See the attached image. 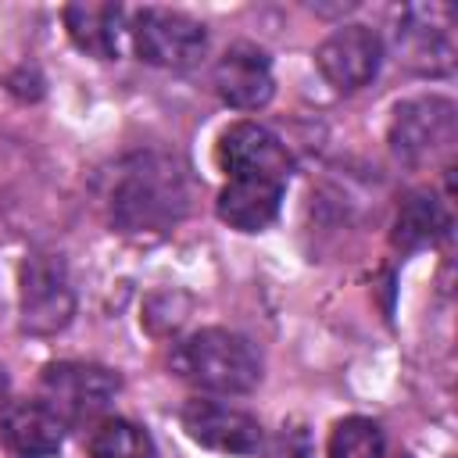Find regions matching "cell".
<instances>
[{
	"instance_id": "cell-9",
	"label": "cell",
	"mask_w": 458,
	"mask_h": 458,
	"mask_svg": "<svg viewBox=\"0 0 458 458\" xmlns=\"http://www.w3.org/2000/svg\"><path fill=\"white\" fill-rule=\"evenodd\" d=\"M179 422L193 444L218 454H254L261 447V422L215 397H190L179 408Z\"/></svg>"
},
{
	"instance_id": "cell-5",
	"label": "cell",
	"mask_w": 458,
	"mask_h": 458,
	"mask_svg": "<svg viewBox=\"0 0 458 458\" xmlns=\"http://www.w3.org/2000/svg\"><path fill=\"white\" fill-rule=\"evenodd\" d=\"M454 25H458V11L444 0L404 4L394 32L397 61L415 75H451L458 61Z\"/></svg>"
},
{
	"instance_id": "cell-16",
	"label": "cell",
	"mask_w": 458,
	"mask_h": 458,
	"mask_svg": "<svg viewBox=\"0 0 458 458\" xmlns=\"http://www.w3.org/2000/svg\"><path fill=\"white\" fill-rule=\"evenodd\" d=\"M89 458H157L150 433L129 419H100L86 444Z\"/></svg>"
},
{
	"instance_id": "cell-17",
	"label": "cell",
	"mask_w": 458,
	"mask_h": 458,
	"mask_svg": "<svg viewBox=\"0 0 458 458\" xmlns=\"http://www.w3.org/2000/svg\"><path fill=\"white\" fill-rule=\"evenodd\" d=\"M326 454L329 458H383L386 437H383L379 422H372L365 415H347L333 426Z\"/></svg>"
},
{
	"instance_id": "cell-8",
	"label": "cell",
	"mask_w": 458,
	"mask_h": 458,
	"mask_svg": "<svg viewBox=\"0 0 458 458\" xmlns=\"http://www.w3.org/2000/svg\"><path fill=\"white\" fill-rule=\"evenodd\" d=\"M215 161L229 179H268L279 186H286L293 172L286 143L258 122H233L229 129H222L215 143Z\"/></svg>"
},
{
	"instance_id": "cell-13",
	"label": "cell",
	"mask_w": 458,
	"mask_h": 458,
	"mask_svg": "<svg viewBox=\"0 0 458 458\" xmlns=\"http://www.w3.org/2000/svg\"><path fill=\"white\" fill-rule=\"evenodd\" d=\"M283 190L268 179H229L215 200V215L236 233H261L276 222Z\"/></svg>"
},
{
	"instance_id": "cell-15",
	"label": "cell",
	"mask_w": 458,
	"mask_h": 458,
	"mask_svg": "<svg viewBox=\"0 0 458 458\" xmlns=\"http://www.w3.org/2000/svg\"><path fill=\"white\" fill-rule=\"evenodd\" d=\"M447 233H451V215H447V208H444L433 193H411V197L397 208L390 240H394V247H397L401 254H411V250H422V247L440 243Z\"/></svg>"
},
{
	"instance_id": "cell-18",
	"label": "cell",
	"mask_w": 458,
	"mask_h": 458,
	"mask_svg": "<svg viewBox=\"0 0 458 458\" xmlns=\"http://www.w3.org/2000/svg\"><path fill=\"white\" fill-rule=\"evenodd\" d=\"M7 386H11V383H7V369L0 365V404L7 401Z\"/></svg>"
},
{
	"instance_id": "cell-7",
	"label": "cell",
	"mask_w": 458,
	"mask_h": 458,
	"mask_svg": "<svg viewBox=\"0 0 458 458\" xmlns=\"http://www.w3.org/2000/svg\"><path fill=\"white\" fill-rule=\"evenodd\" d=\"M43 401L64 422H89L111 408L122 390L118 372L93 361H50L39 376Z\"/></svg>"
},
{
	"instance_id": "cell-6",
	"label": "cell",
	"mask_w": 458,
	"mask_h": 458,
	"mask_svg": "<svg viewBox=\"0 0 458 458\" xmlns=\"http://www.w3.org/2000/svg\"><path fill=\"white\" fill-rule=\"evenodd\" d=\"M129 36L140 61L154 68H172V72L193 68L208 50V29L186 11H172V7L132 11Z\"/></svg>"
},
{
	"instance_id": "cell-12",
	"label": "cell",
	"mask_w": 458,
	"mask_h": 458,
	"mask_svg": "<svg viewBox=\"0 0 458 458\" xmlns=\"http://www.w3.org/2000/svg\"><path fill=\"white\" fill-rule=\"evenodd\" d=\"M68 422L47 401H18L0 415V437L18 458H50L61 451Z\"/></svg>"
},
{
	"instance_id": "cell-10",
	"label": "cell",
	"mask_w": 458,
	"mask_h": 458,
	"mask_svg": "<svg viewBox=\"0 0 458 458\" xmlns=\"http://www.w3.org/2000/svg\"><path fill=\"white\" fill-rule=\"evenodd\" d=\"M315 64L336 93H358L376 79L383 64V43L369 25H340L318 43Z\"/></svg>"
},
{
	"instance_id": "cell-2",
	"label": "cell",
	"mask_w": 458,
	"mask_h": 458,
	"mask_svg": "<svg viewBox=\"0 0 458 458\" xmlns=\"http://www.w3.org/2000/svg\"><path fill=\"white\" fill-rule=\"evenodd\" d=\"M172 372L204 394H250L261 383V354L233 329L208 326L172 347Z\"/></svg>"
},
{
	"instance_id": "cell-14",
	"label": "cell",
	"mask_w": 458,
	"mask_h": 458,
	"mask_svg": "<svg viewBox=\"0 0 458 458\" xmlns=\"http://www.w3.org/2000/svg\"><path fill=\"white\" fill-rule=\"evenodd\" d=\"M64 29L72 36V43L97 57V61H114L118 57V32H122V18L125 11L118 4H93V0H79L68 4L61 11Z\"/></svg>"
},
{
	"instance_id": "cell-1",
	"label": "cell",
	"mask_w": 458,
	"mask_h": 458,
	"mask_svg": "<svg viewBox=\"0 0 458 458\" xmlns=\"http://www.w3.org/2000/svg\"><path fill=\"white\" fill-rule=\"evenodd\" d=\"M190 204V172L165 150H136L111 172L107 218L125 236H165L186 218Z\"/></svg>"
},
{
	"instance_id": "cell-4",
	"label": "cell",
	"mask_w": 458,
	"mask_h": 458,
	"mask_svg": "<svg viewBox=\"0 0 458 458\" xmlns=\"http://www.w3.org/2000/svg\"><path fill=\"white\" fill-rule=\"evenodd\" d=\"M18 311L29 336H54L75 315V290L57 250H32L18 268Z\"/></svg>"
},
{
	"instance_id": "cell-19",
	"label": "cell",
	"mask_w": 458,
	"mask_h": 458,
	"mask_svg": "<svg viewBox=\"0 0 458 458\" xmlns=\"http://www.w3.org/2000/svg\"><path fill=\"white\" fill-rule=\"evenodd\" d=\"M290 458H304V451H297V454H290Z\"/></svg>"
},
{
	"instance_id": "cell-3",
	"label": "cell",
	"mask_w": 458,
	"mask_h": 458,
	"mask_svg": "<svg viewBox=\"0 0 458 458\" xmlns=\"http://www.w3.org/2000/svg\"><path fill=\"white\" fill-rule=\"evenodd\" d=\"M454 136H458V107L451 97L440 93L401 100L386 129L390 154L408 168H422L440 157H451Z\"/></svg>"
},
{
	"instance_id": "cell-11",
	"label": "cell",
	"mask_w": 458,
	"mask_h": 458,
	"mask_svg": "<svg viewBox=\"0 0 458 458\" xmlns=\"http://www.w3.org/2000/svg\"><path fill=\"white\" fill-rule=\"evenodd\" d=\"M211 82H215V93L222 97V104L236 107V111H258L276 93L272 61L258 43H233L215 61Z\"/></svg>"
}]
</instances>
